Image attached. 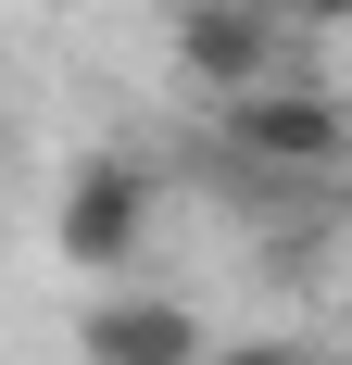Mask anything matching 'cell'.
Wrapping results in <instances>:
<instances>
[{
	"mask_svg": "<svg viewBox=\"0 0 352 365\" xmlns=\"http://www.w3.org/2000/svg\"><path fill=\"white\" fill-rule=\"evenodd\" d=\"M227 365H327V353H302V340H264V353H227Z\"/></svg>",
	"mask_w": 352,
	"mask_h": 365,
	"instance_id": "cell-6",
	"label": "cell"
},
{
	"mask_svg": "<svg viewBox=\"0 0 352 365\" xmlns=\"http://www.w3.org/2000/svg\"><path fill=\"white\" fill-rule=\"evenodd\" d=\"M277 26H289V38H315V26H352V0H277Z\"/></svg>",
	"mask_w": 352,
	"mask_h": 365,
	"instance_id": "cell-5",
	"label": "cell"
},
{
	"mask_svg": "<svg viewBox=\"0 0 352 365\" xmlns=\"http://www.w3.org/2000/svg\"><path fill=\"white\" fill-rule=\"evenodd\" d=\"M76 353L88 365H202V315L176 290H101L76 315Z\"/></svg>",
	"mask_w": 352,
	"mask_h": 365,
	"instance_id": "cell-4",
	"label": "cell"
},
{
	"mask_svg": "<svg viewBox=\"0 0 352 365\" xmlns=\"http://www.w3.org/2000/svg\"><path fill=\"white\" fill-rule=\"evenodd\" d=\"M227 139H239V164L315 177V164H340V151H352V113L327 101V88H302V76H264V88L227 101Z\"/></svg>",
	"mask_w": 352,
	"mask_h": 365,
	"instance_id": "cell-2",
	"label": "cell"
},
{
	"mask_svg": "<svg viewBox=\"0 0 352 365\" xmlns=\"http://www.w3.org/2000/svg\"><path fill=\"white\" fill-rule=\"evenodd\" d=\"M51 252H63L76 277H126V264L151 252V164H139V151H88V164L63 177Z\"/></svg>",
	"mask_w": 352,
	"mask_h": 365,
	"instance_id": "cell-1",
	"label": "cell"
},
{
	"mask_svg": "<svg viewBox=\"0 0 352 365\" xmlns=\"http://www.w3.org/2000/svg\"><path fill=\"white\" fill-rule=\"evenodd\" d=\"M176 63L214 101H239V88L289 76V26H277V0H176Z\"/></svg>",
	"mask_w": 352,
	"mask_h": 365,
	"instance_id": "cell-3",
	"label": "cell"
}]
</instances>
